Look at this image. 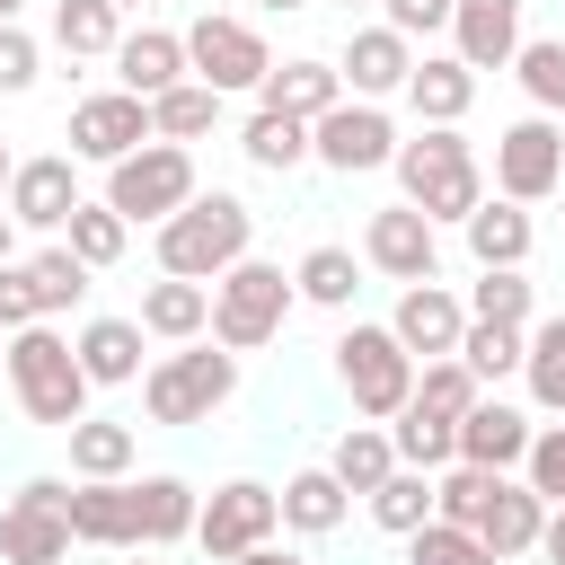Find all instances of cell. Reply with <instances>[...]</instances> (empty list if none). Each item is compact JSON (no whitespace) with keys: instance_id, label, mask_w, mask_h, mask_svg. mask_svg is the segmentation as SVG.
<instances>
[{"instance_id":"1","label":"cell","mask_w":565,"mask_h":565,"mask_svg":"<svg viewBox=\"0 0 565 565\" xmlns=\"http://www.w3.org/2000/svg\"><path fill=\"white\" fill-rule=\"evenodd\" d=\"M0 380H9V397H18V415L26 424H44V433H71L79 415H88V371H79V353H71V335L53 327V318H35V327H18L9 344H0Z\"/></svg>"},{"instance_id":"2","label":"cell","mask_w":565,"mask_h":565,"mask_svg":"<svg viewBox=\"0 0 565 565\" xmlns=\"http://www.w3.org/2000/svg\"><path fill=\"white\" fill-rule=\"evenodd\" d=\"M397 203H415L433 230L441 221H468L486 203V168H477V141L459 124H424L415 141H397Z\"/></svg>"},{"instance_id":"3","label":"cell","mask_w":565,"mask_h":565,"mask_svg":"<svg viewBox=\"0 0 565 565\" xmlns=\"http://www.w3.org/2000/svg\"><path fill=\"white\" fill-rule=\"evenodd\" d=\"M150 247H159V274H185V282H212V274H230L247 247H256V212L238 203V194H203L194 185V203H177L159 230H150Z\"/></svg>"},{"instance_id":"4","label":"cell","mask_w":565,"mask_h":565,"mask_svg":"<svg viewBox=\"0 0 565 565\" xmlns=\"http://www.w3.org/2000/svg\"><path fill=\"white\" fill-rule=\"evenodd\" d=\"M238 397V353L230 344H177V353H159L150 371H141V415L150 424H212L221 406Z\"/></svg>"},{"instance_id":"5","label":"cell","mask_w":565,"mask_h":565,"mask_svg":"<svg viewBox=\"0 0 565 565\" xmlns=\"http://www.w3.org/2000/svg\"><path fill=\"white\" fill-rule=\"evenodd\" d=\"M300 309V291H291V274L282 265H265L256 247L230 265V274H212V344H230V353H256V344H274L282 335V318Z\"/></svg>"},{"instance_id":"6","label":"cell","mask_w":565,"mask_h":565,"mask_svg":"<svg viewBox=\"0 0 565 565\" xmlns=\"http://www.w3.org/2000/svg\"><path fill=\"white\" fill-rule=\"evenodd\" d=\"M106 212H124L132 230H159L177 203H194V150L185 141H141V150H124L115 168H106V194H97Z\"/></svg>"},{"instance_id":"7","label":"cell","mask_w":565,"mask_h":565,"mask_svg":"<svg viewBox=\"0 0 565 565\" xmlns=\"http://www.w3.org/2000/svg\"><path fill=\"white\" fill-rule=\"evenodd\" d=\"M335 380H344V397H353L362 424H388V415L415 397V353L388 335V318H380V327L353 318V327L335 335Z\"/></svg>"},{"instance_id":"8","label":"cell","mask_w":565,"mask_h":565,"mask_svg":"<svg viewBox=\"0 0 565 565\" xmlns=\"http://www.w3.org/2000/svg\"><path fill=\"white\" fill-rule=\"evenodd\" d=\"M185 71H194L203 88H221V97H256V88H265V71H274V44H265L247 18L203 9V18L185 26Z\"/></svg>"},{"instance_id":"9","label":"cell","mask_w":565,"mask_h":565,"mask_svg":"<svg viewBox=\"0 0 565 565\" xmlns=\"http://www.w3.org/2000/svg\"><path fill=\"white\" fill-rule=\"evenodd\" d=\"M274 530H282V503H274V486H265V477H230V486H212V494L194 503V547H203L212 565H230V556L265 547Z\"/></svg>"},{"instance_id":"10","label":"cell","mask_w":565,"mask_h":565,"mask_svg":"<svg viewBox=\"0 0 565 565\" xmlns=\"http://www.w3.org/2000/svg\"><path fill=\"white\" fill-rule=\"evenodd\" d=\"M309 159L335 168V177H371V168H388V159H397V124H388V106H371V97H335V106L309 124Z\"/></svg>"},{"instance_id":"11","label":"cell","mask_w":565,"mask_h":565,"mask_svg":"<svg viewBox=\"0 0 565 565\" xmlns=\"http://www.w3.org/2000/svg\"><path fill=\"white\" fill-rule=\"evenodd\" d=\"M565 185V124L556 115H521L494 132V194L503 203H547Z\"/></svg>"},{"instance_id":"12","label":"cell","mask_w":565,"mask_h":565,"mask_svg":"<svg viewBox=\"0 0 565 565\" xmlns=\"http://www.w3.org/2000/svg\"><path fill=\"white\" fill-rule=\"evenodd\" d=\"M62 486L71 477H26L0 512V565H71V521H62Z\"/></svg>"},{"instance_id":"13","label":"cell","mask_w":565,"mask_h":565,"mask_svg":"<svg viewBox=\"0 0 565 565\" xmlns=\"http://www.w3.org/2000/svg\"><path fill=\"white\" fill-rule=\"evenodd\" d=\"M362 265L388 274V282H433L441 274V230L415 212V203H380L362 221Z\"/></svg>"},{"instance_id":"14","label":"cell","mask_w":565,"mask_h":565,"mask_svg":"<svg viewBox=\"0 0 565 565\" xmlns=\"http://www.w3.org/2000/svg\"><path fill=\"white\" fill-rule=\"evenodd\" d=\"M141 141H150V97H132V88H97V97L71 106V159L115 168V159L141 150Z\"/></svg>"},{"instance_id":"15","label":"cell","mask_w":565,"mask_h":565,"mask_svg":"<svg viewBox=\"0 0 565 565\" xmlns=\"http://www.w3.org/2000/svg\"><path fill=\"white\" fill-rule=\"evenodd\" d=\"M9 221L18 230H35V238H53L62 221H71V203H79V168H71V150H44V159H18V177H9Z\"/></svg>"},{"instance_id":"16","label":"cell","mask_w":565,"mask_h":565,"mask_svg":"<svg viewBox=\"0 0 565 565\" xmlns=\"http://www.w3.org/2000/svg\"><path fill=\"white\" fill-rule=\"evenodd\" d=\"M406 71H415V44H406L397 26H353L344 53H335L344 97H371V106H388V97L406 88Z\"/></svg>"},{"instance_id":"17","label":"cell","mask_w":565,"mask_h":565,"mask_svg":"<svg viewBox=\"0 0 565 565\" xmlns=\"http://www.w3.org/2000/svg\"><path fill=\"white\" fill-rule=\"evenodd\" d=\"M459 327H468V300H459L450 282H406V291H397V309H388V335H397L415 362L459 353Z\"/></svg>"},{"instance_id":"18","label":"cell","mask_w":565,"mask_h":565,"mask_svg":"<svg viewBox=\"0 0 565 565\" xmlns=\"http://www.w3.org/2000/svg\"><path fill=\"white\" fill-rule=\"evenodd\" d=\"M521 9L530 0H450V53L468 62V71H512V53H521Z\"/></svg>"},{"instance_id":"19","label":"cell","mask_w":565,"mask_h":565,"mask_svg":"<svg viewBox=\"0 0 565 565\" xmlns=\"http://www.w3.org/2000/svg\"><path fill=\"white\" fill-rule=\"evenodd\" d=\"M62 521H71V539L79 547H141V530H132V486L124 477H79V486H62Z\"/></svg>"},{"instance_id":"20","label":"cell","mask_w":565,"mask_h":565,"mask_svg":"<svg viewBox=\"0 0 565 565\" xmlns=\"http://www.w3.org/2000/svg\"><path fill=\"white\" fill-rule=\"evenodd\" d=\"M106 62H115V88H132V97H159V88L194 79V71H185V35H177V26H124Z\"/></svg>"},{"instance_id":"21","label":"cell","mask_w":565,"mask_h":565,"mask_svg":"<svg viewBox=\"0 0 565 565\" xmlns=\"http://www.w3.org/2000/svg\"><path fill=\"white\" fill-rule=\"evenodd\" d=\"M530 433H539V424H530V406H503V397L486 388V397H477V406L459 415V459H468V468H494V477H503V468H521Z\"/></svg>"},{"instance_id":"22","label":"cell","mask_w":565,"mask_h":565,"mask_svg":"<svg viewBox=\"0 0 565 565\" xmlns=\"http://www.w3.org/2000/svg\"><path fill=\"white\" fill-rule=\"evenodd\" d=\"M71 353H79V371H88V388H132L150 362V335H141V318H88L79 335H71Z\"/></svg>"},{"instance_id":"23","label":"cell","mask_w":565,"mask_h":565,"mask_svg":"<svg viewBox=\"0 0 565 565\" xmlns=\"http://www.w3.org/2000/svg\"><path fill=\"white\" fill-rule=\"evenodd\" d=\"M539 521H547V503H539V494L503 468V477L486 486V503H477V521H468V530H477V539L512 565V556H530V547H539Z\"/></svg>"},{"instance_id":"24","label":"cell","mask_w":565,"mask_h":565,"mask_svg":"<svg viewBox=\"0 0 565 565\" xmlns=\"http://www.w3.org/2000/svg\"><path fill=\"white\" fill-rule=\"evenodd\" d=\"M397 97L415 106V124H468V106H477V71H468L459 53H415V71H406Z\"/></svg>"},{"instance_id":"25","label":"cell","mask_w":565,"mask_h":565,"mask_svg":"<svg viewBox=\"0 0 565 565\" xmlns=\"http://www.w3.org/2000/svg\"><path fill=\"white\" fill-rule=\"evenodd\" d=\"M274 503H282V530H291V539H327V530H344V512H353V494L335 486L327 459H318V468H291V477L274 486Z\"/></svg>"},{"instance_id":"26","label":"cell","mask_w":565,"mask_h":565,"mask_svg":"<svg viewBox=\"0 0 565 565\" xmlns=\"http://www.w3.org/2000/svg\"><path fill=\"white\" fill-rule=\"evenodd\" d=\"M141 335H159V344H194L203 327H212V282H185V274H159L150 291H141Z\"/></svg>"},{"instance_id":"27","label":"cell","mask_w":565,"mask_h":565,"mask_svg":"<svg viewBox=\"0 0 565 565\" xmlns=\"http://www.w3.org/2000/svg\"><path fill=\"white\" fill-rule=\"evenodd\" d=\"M124 486H132V530H141V547H177V539H194V503H203V494H194L185 477L159 468V477H124Z\"/></svg>"},{"instance_id":"28","label":"cell","mask_w":565,"mask_h":565,"mask_svg":"<svg viewBox=\"0 0 565 565\" xmlns=\"http://www.w3.org/2000/svg\"><path fill=\"white\" fill-rule=\"evenodd\" d=\"M335 97H344V79H335V62H318V53L274 62V71H265V88H256V106H282V115H300V124H318Z\"/></svg>"},{"instance_id":"29","label":"cell","mask_w":565,"mask_h":565,"mask_svg":"<svg viewBox=\"0 0 565 565\" xmlns=\"http://www.w3.org/2000/svg\"><path fill=\"white\" fill-rule=\"evenodd\" d=\"M459 238H468V256H477V265H530V247H539L530 203H503V194H486V203L459 221Z\"/></svg>"},{"instance_id":"30","label":"cell","mask_w":565,"mask_h":565,"mask_svg":"<svg viewBox=\"0 0 565 565\" xmlns=\"http://www.w3.org/2000/svg\"><path fill=\"white\" fill-rule=\"evenodd\" d=\"M238 159H247L256 177H291V168H309V124L282 115V106H256V115L238 124Z\"/></svg>"},{"instance_id":"31","label":"cell","mask_w":565,"mask_h":565,"mask_svg":"<svg viewBox=\"0 0 565 565\" xmlns=\"http://www.w3.org/2000/svg\"><path fill=\"white\" fill-rule=\"evenodd\" d=\"M362 274H371V265H362L353 247H335V238H318V247H309V256L291 265V291H300L309 309H335V318H344V309L362 300Z\"/></svg>"},{"instance_id":"32","label":"cell","mask_w":565,"mask_h":565,"mask_svg":"<svg viewBox=\"0 0 565 565\" xmlns=\"http://www.w3.org/2000/svg\"><path fill=\"white\" fill-rule=\"evenodd\" d=\"M62 441H71V477H132V459H141V433L124 415H79Z\"/></svg>"},{"instance_id":"33","label":"cell","mask_w":565,"mask_h":565,"mask_svg":"<svg viewBox=\"0 0 565 565\" xmlns=\"http://www.w3.org/2000/svg\"><path fill=\"white\" fill-rule=\"evenodd\" d=\"M124 35V9L115 0H53V53L62 62H106Z\"/></svg>"},{"instance_id":"34","label":"cell","mask_w":565,"mask_h":565,"mask_svg":"<svg viewBox=\"0 0 565 565\" xmlns=\"http://www.w3.org/2000/svg\"><path fill=\"white\" fill-rule=\"evenodd\" d=\"M53 238H62V247H71V256H79L88 274H106V265H124V247H132V221L79 194V203H71V221H62Z\"/></svg>"},{"instance_id":"35","label":"cell","mask_w":565,"mask_h":565,"mask_svg":"<svg viewBox=\"0 0 565 565\" xmlns=\"http://www.w3.org/2000/svg\"><path fill=\"white\" fill-rule=\"evenodd\" d=\"M521 388H530V406H539V415H565V309H556V318H530Z\"/></svg>"},{"instance_id":"36","label":"cell","mask_w":565,"mask_h":565,"mask_svg":"<svg viewBox=\"0 0 565 565\" xmlns=\"http://www.w3.org/2000/svg\"><path fill=\"white\" fill-rule=\"evenodd\" d=\"M468 318H486V327H530V318H539V282H530L521 265H477Z\"/></svg>"},{"instance_id":"37","label":"cell","mask_w":565,"mask_h":565,"mask_svg":"<svg viewBox=\"0 0 565 565\" xmlns=\"http://www.w3.org/2000/svg\"><path fill=\"white\" fill-rule=\"evenodd\" d=\"M388 441H397L406 468H450V459H459V415H433V406L406 397V406L388 415Z\"/></svg>"},{"instance_id":"38","label":"cell","mask_w":565,"mask_h":565,"mask_svg":"<svg viewBox=\"0 0 565 565\" xmlns=\"http://www.w3.org/2000/svg\"><path fill=\"white\" fill-rule=\"evenodd\" d=\"M327 468H335V486H344V494H371V486L397 468L388 424H344V433H335V450H327Z\"/></svg>"},{"instance_id":"39","label":"cell","mask_w":565,"mask_h":565,"mask_svg":"<svg viewBox=\"0 0 565 565\" xmlns=\"http://www.w3.org/2000/svg\"><path fill=\"white\" fill-rule=\"evenodd\" d=\"M362 503H371V521H380L388 539H406V530H424V521H433V468H406V459H397Z\"/></svg>"},{"instance_id":"40","label":"cell","mask_w":565,"mask_h":565,"mask_svg":"<svg viewBox=\"0 0 565 565\" xmlns=\"http://www.w3.org/2000/svg\"><path fill=\"white\" fill-rule=\"evenodd\" d=\"M212 124H221V88H203V79H177V88L150 97V132L159 141H203Z\"/></svg>"},{"instance_id":"41","label":"cell","mask_w":565,"mask_h":565,"mask_svg":"<svg viewBox=\"0 0 565 565\" xmlns=\"http://www.w3.org/2000/svg\"><path fill=\"white\" fill-rule=\"evenodd\" d=\"M512 79H521L530 115H565V35H521Z\"/></svg>"},{"instance_id":"42","label":"cell","mask_w":565,"mask_h":565,"mask_svg":"<svg viewBox=\"0 0 565 565\" xmlns=\"http://www.w3.org/2000/svg\"><path fill=\"white\" fill-rule=\"evenodd\" d=\"M18 265H26L35 309H44V318H62V309H79V300H88V265H79L62 238H53V247H35V256H18Z\"/></svg>"},{"instance_id":"43","label":"cell","mask_w":565,"mask_h":565,"mask_svg":"<svg viewBox=\"0 0 565 565\" xmlns=\"http://www.w3.org/2000/svg\"><path fill=\"white\" fill-rule=\"evenodd\" d=\"M521 344H530V327H486V318H468V327H459V362H468L486 388L521 371Z\"/></svg>"},{"instance_id":"44","label":"cell","mask_w":565,"mask_h":565,"mask_svg":"<svg viewBox=\"0 0 565 565\" xmlns=\"http://www.w3.org/2000/svg\"><path fill=\"white\" fill-rule=\"evenodd\" d=\"M486 397V380L459 362V353H433V362H415V406H433V415H468Z\"/></svg>"},{"instance_id":"45","label":"cell","mask_w":565,"mask_h":565,"mask_svg":"<svg viewBox=\"0 0 565 565\" xmlns=\"http://www.w3.org/2000/svg\"><path fill=\"white\" fill-rule=\"evenodd\" d=\"M406 565H503V556L459 521H424V530H406Z\"/></svg>"},{"instance_id":"46","label":"cell","mask_w":565,"mask_h":565,"mask_svg":"<svg viewBox=\"0 0 565 565\" xmlns=\"http://www.w3.org/2000/svg\"><path fill=\"white\" fill-rule=\"evenodd\" d=\"M512 477H521L539 503H565V415L530 433V450H521V468H512Z\"/></svg>"},{"instance_id":"47","label":"cell","mask_w":565,"mask_h":565,"mask_svg":"<svg viewBox=\"0 0 565 565\" xmlns=\"http://www.w3.org/2000/svg\"><path fill=\"white\" fill-rule=\"evenodd\" d=\"M35 79H44V44L9 18V26H0V97H26Z\"/></svg>"},{"instance_id":"48","label":"cell","mask_w":565,"mask_h":565,"mask_svg":"<svg viewBox=\"0 0 565 565\" xmlns=\"http://www.w3.org/2000/svg\"><path fill=\"white\" fill-rule=\"evenodd\" d=\"M35 318H44V309H35V282H26V265L9 256V265H0V335H18V327H35Z\"/></svg>"},{"instance_id":"49","label":"cell","mask_w":565,"mask_h":565,"mask_svg":"<svg viewBox=\"0 0 565 565\" xmlns=\"http://www.w3.org/2000/svg\"><path fill=\"white\" fill-rule=\"evenodd\" d=\"M380 26H397L406 44L415 35H441L450 26V0H380Z\"/></svg>"},{"instance_id":"50","label":"cell","mask_w":565,"mask_h":565,"mask_svg":"<svg viewBox=\"0 0 565 565\" xmlns=\"http://www.w3.org/2000/svg\"><path fill=\"white\" fill-rule=\"evenodd\" d=\"M539 556L565 565V503H547V521H539Z\"/></svg>"},{"instance_id":"51","label":"cell","mask_w":565,"mask_h":565,"mask_svg":"<svg viewBox=\"0 0 565 565\" xmlns=\"http://www.w3.org/2000/svg\"><path fill=\"white\" fill-rule=\"evenodd\" d=\"M230 565H318V556H300V547H274V539H265V547H247V556H230Z\"/></svg>"},{"instance_id":"52","label":"cell","mask_w":565,"mask_h":565,"mask_svg":"<svg viewBox=\"0 0 565 565\" xmlns=\"http://www.w3.org/2000/svg\"><path fill=\"white\" fill-rule=\"evenodd\" d=\"M18 256V221H9V203H0V265Z\"/></svg>"},{"instance_id":"53","label":"cell","mask_w":565,"mask_h":565,"mask_svg":"<svg viewBox=\"0 0 565 565\" xmlns=\"http://www.w3.org/2000/svg\"><path fill=\"white\" fill-rule=\"evenodd\" d=\"M9 177H18V159H9V141H0V194H9Z\"/></svg>"},{"instance_id":"54","label":"cell","mask_w":565,"mask_h":565,"mask_svg":"<svg viewBox=\"0 0 565 565\" xmlns=\"http://www.w3.org/2000/svg\"><path fill=\"white\" fill-rule=\"evenodd\" d=\"M256 9H265V18H282V9H309V0H256Z\"/></svg>"},{"instance_id":"55","label":"cell","mask_w":565,"mask_h":565,"mask_svg":"<svg viewBox=\"0 0 565 565\" xmlns=\"http://www.w3.org/2000/svg\"><path fill=\"white\" fill-rule=\"evenodd\" d=\"M9 18H26V0H0V26H9Z\"/></svg>"},{"instance_id":"56","label":"cell","mask_w":565,"mask_h":565,"mask_svg":"<svg viewBox=\"0 0 565 565\" xmlns=\"http://www.w3.org/2000/svg\"><path fill=\"white\" fill-rule=\"evenodd\" d=\"M124 565H150V547H124Z\"/></svg>"},{"instance_id":"57","label":"cell","mask_w":565,"mask_h":565,"mask_svg":"<svg viewBox=\"0 0 565 565\" xmlns=\"http://www.w3.org/2000/svg\"><path fill=\"white\" fill-rule=\"evenodd\" d=\"M115 9H124V18H132V9H150V0H115Z\"/></svg>"},{"instance_id":"58","label":"cell","mask_w":565,"mask_h":565,"mask_svg":"<svg viewBox=\"0 0 565 565\" xmlns=\"http://www.w3.org/2000/svg\"><path fill=\"white\" fill-rule=\"evenodd\" d=\"M335 9H371V0H335Z\"/></svg>"},{"instance_id":"59","label":"cell","mask_w":565,"mask_h":565,"mask_svg":"<svg viewBox=\"0 0 565 565\" xmlns=\"http://www.w3.org/2000/svg\"><path fill=\"white\" fill-rule=\"evenodd\" d=\"M547 203H565V185H556V194H547Z\"/></svg>"},{"instance_id":"60","label":"cell","mask_w":565,"mask_h":565,"mask_svg":"<svg viewBox=\"0 0 565 565\" xmlns=\"http://www.w3.org/2000/svg\"><path fill=\"white\" fill-rule=\"evenodd\" d=\"M0 344H9V335H0Z\"/></svg>"}]
</instances>
